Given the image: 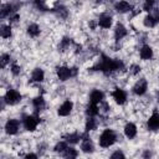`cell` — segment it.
<instances>
[{
  "label": "cell",
  "mask_w": 159,
  "mask_h": 159,
  "mask_svg": "<svg viewBox=\"0 0 159 159\" xmlns=\"http://www.w3.org/2000/svg\"><path fill=\"white\" fill-rule=\"evenodd\" d=\"M11 72H12L14 75H19V73H20V67H19L17 65H12V67H11Z\"/></svg>",
  "instance_id": "33"
},
{
  "label": "cell",
  "mask_w": 159,
  "mask_h": 159,
  "mask_svg": "<svg viewBox=\"0 0 159 159\" xmlns=\"http://www.w3.org/2000/svg\"><path fill=\"white\" fill-rule=\"evenodd\" d=\"M152 56H153V50L147 45L143 46L140 50V57L143 60H149V58H152Z\"/></svg>",
  "instance_id": "18"
},
{
  "label": "cell",
  "mask_w": 159,
  "mask_h": 159,
  "mask_svg": "<svg viewBox=\"0 0 159 159\" xmlns=\"http://www.w3.org/2000/svg\"><path fill=\"white\" fill-rule=\"evenodd\" d=\"M81 149L84 152V153H92L94 147H93V142L88 138V137H84L82 144H81Z\"/></svg>",
  "instance_id": "11"
},
{
  "label": "cell",
  "mask_w": 159,
  "mask_h": 159,
  "mask_svg": "<svg viewBox=\"0 0 159 159\" xmlns=\"http://www.w3.org/2000/svg\"><path fill=\"white\" fill-rule=\"evenodd\" d=\"M155 24H157V21H155V19H154L152 15L145 16V19H144V25H145L147 27H153Z\"/></svg>",
  "instance_id": "28"
},
{
  "label": "cell",
  "mask_w": 159,
  "mask_h": 159,
  "mask_svg": "<svg viewBox=\"0 0 159 159\" xmlns=\"http://www.w3.org/2000/svg\"><path fill=\"white\" fill-rule=\"evenodd\" d=\"M20 99H21V94L15 89H9L4 97V101L7 104H16L20 102Z\"/></svg>",
  "instance_id": "3"
},
{
  "label": "cell",
  "mask_w": 159,
  "mask_h": 159,
  "mask_svg": "<svg viewBox=\"0 0 159 159\" xmlns=\"http://www.w3.org/2000/svg\"><path fill=\"white\" fill-rule=\"evenodd\" d=\"M87 114L89 116V117H93V116H97L98 114V107H97V104H93V103H89L88 104V107H87Z\"/></svg>",
  "instance_id": "22"
},
{
  "label": "cell",
  "mask_w": 159,
  "mask_h": 159,
  "mask_svg": "<svg viewBox=\"0 0 159 159\" xmlns=\"http://www.w3.org/2000/svg\"><path fill=\"white\" fill-rule=\"evenodd\" d=\"M89 99H91V103L97 104V103L102 102V99H103V93H102L101 91H97V89H96V91H93V92L91 93Z\"/></svg>",
  "instance_id": "16"
},
{
  "label": "cell",
  "mask_w": 159,
  "mask_h": 159,
  "mask_svg": "<svg viewBox=\"0 0 159 159\" xmlns=\"http://www.w3.org/2000/svg\"><path fill=\"white\" fill-rule=\"evenodd\" d=\"M80 138H81V134H78V133H72V134L66 135V140L70 142V143H72V144L77 143L80 140Z\"/></svg>",
  "instance_id": "25"
},
{
  "label": "cell",
  "mask_w": 159,
  "mask_h": 159,
  "mask_svg": "<svg viewBox=\"0 0 159 159\" xmlns=\"http://www.w3.org/2000/svg\"><path fill=\"white\" fill-rule=\"evenodd\" d=\"M148 128L150 130H157L159 128V113H154L148 119Z\"/></svg>",
  "instance_id": "9"
},
{
  "label": "cell",
  "mask_w": 159,
  "mask_h": 159,
  "mask_svg": "<svg viewBox=\"0 0 159 159\" xmlns=\"http://www.w3.org/2000/svg\"><path fill=\"white\" fill-rule=\"evenodd\" d=\"M57 76L61 81H66L72 76V71L67 67H58L57 68Z\"/></svg>",
  "instance_id": "8"
},
{
  "label": "cell",
  "mask_w": 159,
  "mask_h": 159,
  "mask_svg": "<svg viewBox=\"0 0 159 159\" xmlns=\"http://www.w3.org/2000/svg\"><path fill=\"white\" fill-rule=\"evenodd\" d=\"M14 6L12 5H10V4H6V5H2L1 6V10H0V17H5V16H7L9 14H11L14 10Z\"/></svg>",
  "instance_id": "19"
},
{
  "label": "cell",
  "mask_w": 159,
  "mask_h": 159,
  "mask_svg": "<svg viewBox=\"0 0 159 159\" xmlns=\"http://www.w3.org/2000/svg\"><path fill=\"white\" fill-rule=\"evenodd\" d=\"M0 34H1V37H4V39L10 37V35H11V27H10V25H2L1 26V30H0Z\"/></svg>",
  "instance_id": "24"
},
{
  "label": "cell",
  "mask_w": 159,
  "mask_h": 159,
  "mask_svg": "<svg viewBox=\"0 0 159 159\" xmlns=\"http://www.w3.org/2000/svg\"><path fill=\"white\" fill-rule=\"evenodd\" d=\"M19 20V15L16 14V15H14V16H11L10 17V22H16Z\"/></svg>",
  "instance_id": "36"
},
{
  "label": "cell",
  "mask_w": 159,
  "mask_h": 159,
  "mask_svg": "<svg viewBox=\"0 0 159 159\" xmlns=\"http://www.w3.org/2000/svg\"><path fill=\"white\" fill-rule=\"evenodd\" d=\"M25 159H37V155H36V154L30 153V154H27V155L25 157Z\"/></svg>",
  "instance_id": "35"
},
{
  "label": "cell",
  "mask_w": 159,
  "mask_h": 159,
  "mask_svg": "<svg viewBox=\"0 0 159 159\" xmlns=\"http://www.w3.org/2000/svg\"><path fill=\"white\" fill-rule=\"evenodd\" d=\"M116 139H117L116 133L112 129H106L99 137V144H101V147L107 148V147H111L116 142Z\"/></svg>",
  "instance_id": "2"
},
{
  "label": "cell",
  "mask_w": 159,
  "mask_h": 159,
  "mask_svg": "<svg viewBox=\"0 0 159 159\" xmlns=\"http://www.w3.org/2000/svg\"><path fill=\"white\" fill-rule=\"evenodd\" d=\"M98 24L103 29H109L111 25H112V17L109 15H102L99 17V20H98Z\"/></svg>",
  "instance_id": "12"
},
{
  "label": "cell",
  "mask_w": 159,
  "mask_h": 159,
  "mask_svg": "<svg viewBox=\"0 0 159 159\" xmlns=\"http://www.w3.org/2000/svg\"><path fill=\"white\" fill-rule=\"evenodd\" d=\"M63 154H65V159H76L77 158V150L73 148H67V150Z\"/></svg>",
  "instance_id": "23"
},
{
  "label": "cell",
  "mask_w": 159,
  "mask_h": 159,
  "mask_svg": "<svg viewBox=\"0 0 159 159\" xmlns=\"http://www.w3.org/2000/svg\"><path fill=\"white\" fill-rule=\"evenodd\" d=\"M45 77V73L41 68H35L32 75H31V81H35V82H41Z\"/></svg>",
  "instance_id": "17"
},
{
  "label": "cell",
  "mask_w": 159,
  "mask_h": 159,
  "mask_svg": "<svg viewBox=\"0 0 159 159\" xmlns=\"http://www.w3.org/2000/svg\"><path fill=\"white\" fill-rule=\"evenodd\" d=\"M143 157H144V159H149L150 158V152H144V154H143Z\"/></svg>",
  "instance_id": "37"
},
{
  "label": "cell",
  "mask_w": 159,
  "mask_h": 159,
  "mask_svg": "<svg viewBox=\"0 0 159 159\" xmlns=\"http://www.w3.org/2000/svg\"><path fill=\"white\" fill-rule=\"evenodd\" d=\"M70 43H71V40H70V39H67V37L63 39L62 42H61V48H67Z\"/></svg>",
  "instance_id": "31"
},
{
  "label": "cell",
  "mask_w": 159,
  "mask_h": 159,
  "mask_svg": "<svg viewBox=\"0 0 159 159\" xmlns=\"http://www.w3.org/2000/svg\"><path fill=\"white\" fill-rule=\"evenodd\" d=\"M96 127H97L96 119H94L93 117L88 118V120H87V123H86V130H87V132H88V130H92V129H94Z\"/></svg>",
  "instance_id": "26"
},
{
  "label": "cell",
  "mask_w": 159,
  "mask_h": 159,
  "mask_svg": "<svg viewBox=\"0 0 159 159\" xmlns=\"http://www.w3.org/2000/svg\"><path fill=\"white\" fill-rule=\"evenodd\" d=\"M27 34H29L31 37H36V36L40 34V27H39L36 24H31V25L27 27Z\"/></svg>",
  "instance_id": "20"
},
{
  "label": "cell",
  "mask_w": 159,
  "mask_h": 159,
  "mask_svg": "<svg viewBox=\"0 0 159 159\" xmlns=\"http://www.w3.org/2000/svg\"><path fill=\"white\" fill-rule=\"evenodd\" d=\"M114 6H116V10H117L118 12H127V11H130V10H132V5H129V4L125 2V1H119V2H117Z\"/></svg>",
  "instance_id": "14"
},
{
  "label": "cell",
  "mask_w": 159,
  "mask_h": 159,
  "mask_svg": "<svg viewBox=\"0 0 159 159\" xmlns=\"http://www.w3.org/2000/svg\"><path fill=\"white\" fill-rule=\"evenodd\" d=\"M67 144L65 143V142H60V143H57L56 145H55V152H57V153H65L66 150H67Z\"/></svg>",
  "instance_id": "27"
},
{
  "label": "cell",
  "mask_w": 159,
  "mask_h": 159,
  "mask_svg": "<svg viewBox=\"0 0 159 159\" xmlns=\"http://www.w3.org/2000/svg\"><path fill=\"white\" fill-rule=\"evenodd\" d=\"M120 67H122V62L103 56V60L97 65L96 68H99L101 71H103V72H106V73H109V72H113V71L119 70Z\"/></svg>",
  "instance_id": "1"
},
{
  "label": "cell",
  "mask_w": 159,
  "mask_h": 159,
  "mask_svg": "<svg viewBox=\"0 0 159 159\" xmlns=\"http://www.w3.org/2000/svg\"><path fill=\"white\" fill-rule=\"evenodd\" d=\"M72 107H73V103H72L71 101H66V102L60 107L58 114H60V116H67V114H70L71 111H72Z\"/></svg>",
  "instance_id": "10"
},
{
  "label": "cell",
  "mask_w": 159,
  "mask_h": 159,
  "mask_svg": "<svg viewBox=\"0 0 159 159\" xmlns=\"http://www.w3.org/2000/svg\"><path fill=\"white\" fill-rule=\"evenodd\" d=\"M39 122H40V119L36 114L35 116H26L24 119V125L27 130H35Z\"/></svg>",
  "instance_id": "4"
},
{
  "label": "cell",
  "mask_w": 159,
  "mask_h": 159,
  "mask_svg": "<svg viewBox=\"0 0 159 159\" xmlns=\"http://www.w3.org/2000/svg\"><path fill=\"white\" fill-rule=\"evenodd\" d=\"M147 91V81L145 80H139L134 86H133V92L135 94H143Z\"/></svg>",
  "instance_id": "7"
},
{
  "label": "cell",
  "mask_w": 159,
  "mask_h": 159,
  "mask_svg": "<svg viewBox=\"0 0 159 159\" xmlns=\"http://www.w3.org/2000/svg\"><path fill=\"white\" fill-rule=\"evenodd\" d=\"M32 104H34V107L36 108V111H40V109H42V108L45 107V101H43L42 97H36V98L32 101Z\"/></svg>",
  "instance_id": "21"
},
{
  "label": "cell",
  "mask_w": 159,
  "mask_h": 159,
  "mask_svg": "<svg viewBox=\"0 0 159 159\" xmlns=\"http://www.w3.org/2000/svg\"><path fill=\"white\" fill-rule=\"evenodd\" d=\"M112 96H113V98L116 99V102L119 103V104H123V103L127 101V94H125V92H124L123 89L116 88V89L113 91Z\"/></svg>",
  "instance_id": "6"
},
{
  "label": "cell",
  "mask_w": 159,
  "mask_h": 159,
  "mask_svg": "<svg viewBox=\"0 0 159 159\" xmlns=\"http://www.w3.org/2000/svg\"><path fill=\"white\" fill-rule=\"evenodd\" d=\"M7 62H10V56L5 53V55H2L1 58H0V66H1V68H4Z\"/></svg>",
  "instance_id": "29"
},
{
  "label": "cell",
  "mask_w": 159,
  "mask_h": 159,
  "mask_svg": "<svg viewBox=\"0 0 159 159\" xmlns=\"http://www.w3.org/2000/svg\"><path fill=\"white\" fill-rule=\"evenodd\" d=\"M153 1H147L145 4H144V6H143V9L144 10H147V11H149V10H152V7H153Z\"/></svg>",
  "instance_id": "32"
},
{
  "label": "cell",
  "mask_w": 159,
  "mask_h": 159,
  "mask_svg": "<svg viewBox=\"0 0 159 159\" xmlns=\"http://www.w3.org/2000/svg\"><path fill=\"white\" fill-rule=\"evenodd\" d=\"M124 134H125L128 138H134L135 134H137V127H135L133 123H128V124L124 127Z\"/></svg>",
  "instance_id": "13"
},
{
  "label": "cell",
  "mask_w": 159,
  "mask_h": 159,
  "mask_svg": "<svg viewBox=\"0 0 159 159\" xmlns=\"http://www.w3.org/2000/svg\"><path fill=\"white\" fill-rule=\"evenodd\" d=\"M19 129V120L16 119H9L5 124V130L9 134H15Z\"/></svg>",
  "instance_id": "5"
},
{
  "label": "cell",
  "mask_w": 159,
  "mask_h": 159,
  "mask_svg": "<svg viewBox=\"0 0 159 159\" xmlns=\"http://www.w3.org/2000/svg\"><path fill=\"white\" fill-rule=\"evenodd\" d=\"M109 159H125V157H124V154H123L120 150H117V152H114V153L111 155Z\"/></svg>",
  "instance_id": "30"
},
{
  "label": "cell",
  "mask_w": 159,
  "mask_h": 159,
  "mask_svg": "<svg viewBox=\"0 0 159 159\" xmlns=\"http://www.w3.org/2000/svg\"><path fill=\"white\" fill-rule=\"evenodd\" d=\"M130 70H132V73H133V75H135V73H138V72L140 71V67H139V66H137V65H133V66L130 67Z\"/></svg>",
  "instance_id": "34"
},
{
  "label": "cell",
  "mask_w": 159,
  "mask_h": 159,
  "mask_svg": "<svg viewBox=\"0 0 159 159\" xmlns=\"http://www.w3.org/2000/svg\"><path fill=\"white\" fill-rule=\"evenodd\" d=\"M125 34H127L125 27H124L122 24H118V25L116 26V30H114V37H116V40H120L122 37L125 36Z\"/></svg>",
  "instance_id": "15"
}]
</instances>
